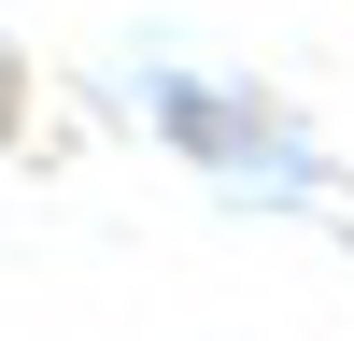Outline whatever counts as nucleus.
<instances>
[{"instance_id": "nucleus-1", "label": "nucleus", "mask_w": 354, "mask_h": 341, "mask_svg": "<svg viewBox=\"0 0 354 341\" xmlns=\"http://www.w3.org/2000/svg\"><path fill=\"white\" fill-rule=\"evenodd\" d=\"M15 114H28V71H15V43H0V142H15Z\"/></svg>"}]
</instances>
